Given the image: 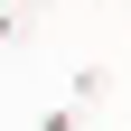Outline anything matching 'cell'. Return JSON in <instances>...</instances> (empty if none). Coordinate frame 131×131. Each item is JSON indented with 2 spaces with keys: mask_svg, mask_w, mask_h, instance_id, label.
I'll use <instances>...</instances> for the list:
<instances>
[{
  "mask_svg": "<svg viewBox=\"0 0 131 131\" xmlns=\"http://www.w3.org/2000/svg\"><path fill=\"white\" fill-rule=\"evenodd\" d=\"M112 94V66H75V103H103Z\"/></svg>",
  "mask_w": 131,
  "mask_h": 131,
  "instance_id": "obj_1",
  "label": "cell"
},
{
  "mask_svg": "<svg viewBox=\"0 0 131 131\" xmlns=\"http://www.w3.org/2000/svg\"><path fill=\"white\" fill-rule=\"evenodd\" d=\"M38 131H84V103H47V112H38Z\"/></svg>",
  "mask_w": 131,
  "mask_h": 131,
  "instance_id": "obj_2",
  "label": "cell"
},
{
  "mask_svg": "<svg viewBox=\"0 0 131 131\" xmlns=\"http://www.w3.org/2000/svg\"><path fill=\"white\" fill-rule=\"evenodd\" d=\"M0 9H9V19H28V9H38V0H0Z\"/></svg>",
  "mask_w": 131,
  "mask_h": 131,
  "instance_id": "obj_3",
  "label": "cell"
},
{
  "mask_svg": "<svg viewBox=\"0 0 131 131\" xmlns=\"http://www.w3.org/2000/svg\"><path fill=\"white\" fill-rule=\"evenodd\" d=\"M0 38H19V19H9V9H0Z\"/></svg>",
  "mask_w": 131,
  "mask_h": 131,
  "instance_id": "obj_4",
  "label": "cell"
},
{
  "mask_svg": "<svg viewBox=\"0 0 131 131\" xmlns=\"http://www.w3.org/2000/svg\"><path fill=\"white\" fill-rule=\"evenodd\" d=\"M122 9H131V0H122Z\"/></svg>",
  "mask_w": 131,
  "mask_h": 131,
  "instance_id": "obj_5",
  "label": "cell"
}]
</instances>
